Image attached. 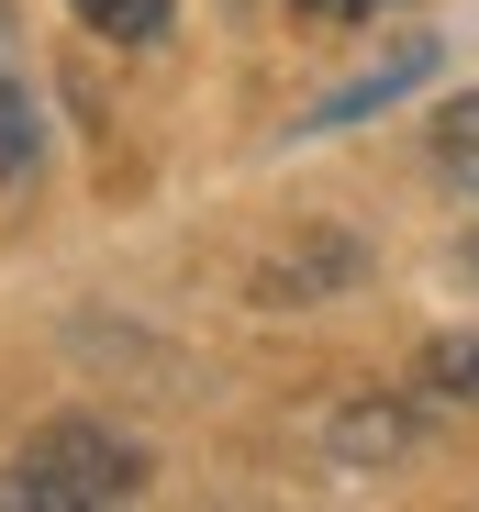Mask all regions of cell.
<instances>
[{
    "label": "cell",
    "mask_w": 479,
    "mask_h": 512,
    "mask_svg": "<svg viewBox=\"0 0 479 512\" xmlns=\"http://www.w3.org/2000/svg\"><path fill=\"white\" fill-rule=\"evenodd\" d=\"M78 23L112 34V45H156V34L179 23V0H78Z\"/></svg>",
    "instance_id": "obj_3"
},
{
    "label": "cell",
    "mask_w": 479,
    "mask_h": 512,
    "mask_svg": "<svg viewBox=\"0 0 479 512\" xmlns=\"http://www.w3.org/2000/svg\"><path fill=\"white\" fill-rule=\"evenodd\" d=\"M34 145H45V123H34V101H23V78L0 67V179H23Z\"/></svg>",
    "instance_id": "obj_5"
},
{
    "label": "cell",
    "mask_w": 479,
    "mask_h": 512,
    "mask_svg": "<svg viewBox=\"0 0 479 512\" xmlns=\"http://www.w3.org/2000/svg\"><path fill=\"white\" fill-rule=\"evenodd\" d=\"M301 12H312V23H368L379 0H301Z\"/></svg>",
    "instance_id": "obj_8"
},
{
    "label": "cell",
    "mask_w": 479,
    "mask_h": 512,
    "mask_svg": "<svg viewBox=\"0 0 479 512\" xmlns=\"http://www.w3.org/2000/svg\"><path fill=\"white\" fill-rule=\"evenodd\" d=\"M23 468L56 490V512H78V501H134V490H145V446H123L112 423H78V412L45 423Z\"/></svg>",
    "instance_id": "obj_1"
},
{
    "label": "cell",
    "mask_w": 479,
    "mask_h": 512,
    "mask_svg": "<svg viewBox=\"0 0 479 512\" xmlns=\"http://www.w3.org/2000/svg\"><path fill=\"white\" fill-rule=\"evenodd\" d=\"M402 446V412H346L335 423V457H390Z\"/></svg>",
    "instance_id": "obj_7"
},
{
    "label": "cell",
    "mask_w": 479,
    "mask_h": 512,
    "mask_svg": "<svg viewBox=\"0 0 479 512\" xmlns=\"http://www.w3.org/2000/svg\"><path fill=\"white\" fill-rule=\"evenodd\" d=\"M424 67H435V34H413L402 56H379V67L357 78V90H335V101H312V123H357V112H379V101H402V90H413Z\"/></svg>",
    "instance_id": "obj_2"
},
{
    "label": "cell",
    "mask_w": 479,
    "mask_h": 512,
    "mask_svg": "<svg viewBox=\"0 0 479 512\" xmlns=\"http://www.w3.org/2000/svg\"><path fill=\"white\" fill-rule=\"evenodd\" d=\"M468 279H479V223H468Z\"/></svg>",
    "instance_id": "obj_9"
},
{
    "label": "cell",
    "mask_w": 479,
    "mask_h": 512,
    "mask_svg": "<svg viewBox=\"0 0 479 512\" xmlns=\"http://www.w3.org/2000/svg\"><path fill=\"white\" fill-rule=\"evenodd\" d=\"M435 167H446V179H457V190H479V90L435 112Z\"/></svg>",
    "instance_id": "obj_4"
},
{
    "label": "cell",
    "mask_w": 479,
    "mask_h": 512,
    "mask_svg": "<svg viewBox=\"0 0 479 512\" xmlns=\"http://www.w3.org/2000/svg\"><path fill=\"white\" fill-rule=\"evenodd\" d=\"M424 390L479 401V334H435V346H424Z\"/></svg>",
    "instance_id": "obj_6"
}]
</instances>
